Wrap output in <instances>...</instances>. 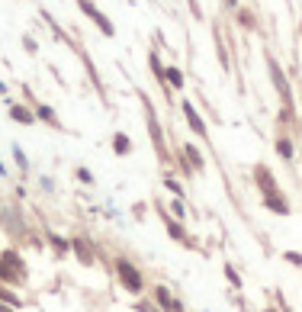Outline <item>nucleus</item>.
Returning a JSON list of instances; mask_svg holds the SVG:
<instances>
[{
  "mask_svg": "<svg viewBox=\"0 0 302 312\" xmlns=\"http://www.w3.org/2000/svg\"><path fill=\"white\" fill-rule=\"evenodd\" d=\"M254 184H257V190H261V200H264V206H267L270 213H277V216H289L292 213L286 193L280 190L277 177H273V171L267 168V164H254Z\"/></svg>",
  "mask_w": 302,
  "mask_h": 312,
  "instance_id": "nucleus-1",
  "label": "nucleus"
},
{
  "mask_svg": "<svg viewBox=\"0 0 302 312\" xmlns=\"http://www.w3.org/2000/svg\"><path fill=\"white\" fill-rule=\"evenodd\" d=\"M138 100H141V107H145V126H148V138H151V145H155V151H158V158H161V164H171V148H167V135H164V129H161V119H158V113H155V103L148 100V93L145 90H138Z\"/></svg>",
  "mask_w": 302,
  "mask_h": 312,
  "instance_id": "nucleus-2",
  "label": "nucleus"
},
{
  "mask_svg": "<svg viewBox=\"0 0 302 312\" xmlns=\"http://www.w3.org/2000/svg\"><path fill=\"white\" fill-rule=\"evenodd\" d=\"M113 264H116V277H119V283H122V287H126V290L132 293V296H141V293H145V277H141L138 267L132 264L126 254H119Z\"/></svg>",
  "mask_w": 302,
  "mask_h": 312,
  "instance_id": "nucleus-3",
  "label": "nucleus"
},
{
  "mask_svg": "<svg viewBox=\"0 0 302 312\" xmlns=\"http://www.w3.org/2000/svg\"><path fill=\"white\" fill-rule=\"evenodd\" d=\"M267 74H270V84H273V90L283 97V107H296V100H292V87H289V77H286V71L280 68V62L273 55H267Z\"/></svg>",
  "mask_w": 302,
  "mask_h": 312,
  "instance_id": "nucleus-4",
  "label": "nucleus"
},
{
  "mask_svg": "<svg viewBox=\"0 0 302 312\" xmlns=\"http://www.w3.org/2000/svg\"><path fill=\"white\" fill-rule=\"evenodd\" d=\"M74 4L81 7V13H84V16H87V20H90L93 26H96V29L103 32L106 39H113V36H116V26H113V20H110V16H106V13H103L96 4H93V0H74Z\"/></svg>",
  "mask_w": 302,
  "mask_h": 312,
  "instance_id": "nucleus-5",
  "label": "nucleus"
},
{
  "mask_svg": "<svg viewBox=\"0 0 302 312\" xmlns=\"http://www.w3.org/2000/svg\"><path fill=\"white\" fill-rule=\"evenodd\" d=\"M180 113H183V119H186V126H190V132L193 135H199L203 142H206V135H209V129H206V119L199 116V110H196V103H190V100H183L180 103Z\"/></svg>",
  "mask_w": 302,
  "mask_h": 312,
  "instance_id": "nucleus-6",
  "label": "nucleus"
},
{
  "mask_svg": "<svg viewBox=\"0 0 302 312\" xmlns=\"http://www.w3.org/2000/svg\"><path fill=\"white\" fill-rule=\"evenodd\" d=\"M158 213H161V219H164V229H167V235H171L174 241H183L186 248H196V241H193L190 235H186V229H183V222H180V219H174V216L167 213L164 206H158Z\"/></svg>",
  "mask_w": 302,
  "mask_h": 312,
  "instance_id": "nucleus-7",
  "label": "nucleus"
},
{
  "mask_svg": "<svg viewBox=\"0 0 302 312\" xmlns=\"http://www.w3.org/2000/svg\"><path fill=\"white\" fill-rule=\"evenodd\" d=\"M148 68H151V74H155V84L164 90V97L171 100V87H167V77H164L167 74V65L161 62V51H155V48L148 51Z\"/></svg>",
  "mask_w": 302,
  "mask_h": 312,
  "instance_id": "nucleus-8",
  "label": "nucleus"
},
{
  "mask_svg": "<svg viewBox=\"0 0 302 312\" xmlns=\"http://www.w3.org/2000/svg\"><path fill=\"white\" fill-rule=\"evenodd\" d=\"M77 48V58H81V65H84V71H87V77H90V84H93V90L100 93V97L106 100V87H103V77H100V71H96V65H93V58L87 55V51L81 48V45H74Z\"/></svg>",
  "mask_w": 302,
  "mask_h": 312,
  "instance_id": "nucleus-9",
  "label": "nucleus"
},
{
  "mask_svg": "<svg viewBox=\"0 0 302 312\" xmlns=\"http://www.w3.org/2000/svg\"><path fill=\"white\" fill-rule=\"evenodd\" d=\"M151 293H155V302H158V309H161V312H183V302L177 299L174 293L164 287V283H158Z\"/></svg>",
  "mask_w": 302,
  "mask_h": 312,
  "instance_id": "nucleus-10",
  "label": "nucleus"
},
{
  "mask_svg": "<svg viewBox=\"0 0 302 312\" xmlns=\"http://www.w3.org/2000/svg\"><path fill=\"white\" fill-rule=\"evenodd\" d=\"M32 110H35V119H39V123H48L52 129H65V123H61L58 119V113H55V107H48V103H32Z\"/></svg>",
  "mask_w": 302,
  "mask_h": 312,
  "instance_id": "nucleus-11",
  "label": "nucleus"
},
{
  "mask_svg": "<svg viewBox=\"0 0 302 312\" xmlns=\"http://www.w3.org/2000/svg\"><path fill=\"white\" fill-rule=\"evenodd\" d=\"M273 148H277V154L286 164H292L296 161V148H292V138H289V132H277V138H273Z\"/></svg>",
  "mask_w": 302,
  "mask_h": 312,
  "instance_id": "nucleus-12",
  "label": "nucleus"
},
{
  "mask_svg": "<svg viewBox=\"0 0 302 312\" xmlns=\"http://www.w3.org/2000/svg\"><path fill=\"white\" fill-rule=\"evenodd\" d=\"M10 119H13V123H23V126L39 123V119H35V110L32 107H23V103H10Z\"/></svg>",
  "mask_w": 302,
  "mask_h": 312,
  "instance_id": "nucleus-13",
  "label": "nucleus"
},
{
  "mask_svg": "<svg viewBox=\"0 0 302 312\" xmlns=\"http://www.w3.org/2000/svg\"><path fill=\"white\" fill-rule=\"evenodd\" d=\"M39 13H42V20H45V26L52 29V36H55L58 42H65V45H71V48H74V39H68V36H65V29H61V26H58V20H55V16H52V13L45 10V7H42Z\"/></svg>",
  "mask_w": 302,
  "mask_h": 312,
  "instance_id": "nucleus-14",
  "label": "nucleus"
},
{
  "mask_svg": "<svg viewBox=\"0 0 302 312\" xmlns=\"http://www.w3.org/2000/svg\"><path fill=\"white\" fill-rule=\"evenodd\" d=\"M180 151L186 154V161L193 164V171H203V168H206V158H203V151H199L193 142H183V145H180Z\"/></svg>",
  "mask_w": 302,
  "mask_h": 312,
  "instance_id": "nucleus-15",
  "label": "nucleus"
},
{
  "mask_svg": "<svg viewBox=\"0 0 302 312\" xmlns=\"http://www.w3.org/2000/svg\"><path fill=\"white\" fill-rule=\"evenodd\" d=\"M235 23L241 26V29H247V32L257 29V16H254L251 7H238V10H235Z\"/></svg>",
  "mask_w": 302,
  "mask_h": 312,
  "instance_id": "nucleus-16",
  "label": "nucleus"
},
{
  "mask_svg": "<svg viewBox=\"0 0 302 312\" xmlns=\"http://www.w3.org/2000/svg\"><path fill=\"white\" fill-rule=\"evenodd\" d=\"M71 251H74V254H77V261H81V264H93V251H90V245H87V241L84 238H71Z\"/></svg>",
  "mask_w": 302,
  "mask_h": 312,
  "instance_id": "nucleus-17",
  "label": "nucleus"
},
{
  "mask_svg": "<svg viewBox=\"0 0 302 312\" xmlns=\"http://www.w3.org/2000/svg\"><path fill=\"white\" fill-rule=\"evenodd\" d=\"M212 42H216V55H219V65H222V71H232V58H228V51H225V42H222V32L216 29L212 32Z\"/></svg>",
  "mask_w": 302,
  "mask_h": 312,
  "instance_id": "nucleus-18",
  "label": "nucleus"
},
{
  "mask_svg": "<svg viewBox=\"0 0 302 312\" xmlns=\"http://www.w3.org/2000/svg\"><path fill=\"white\" fill-rule=\"evenodd\" d=\"M129 151H132V138L126 132H113V154H116V158H126Z\"/></svg>",
  "mask_w": 302,
  "mask_h": 312,
  "instance_id": "nucleus-19",
  "label": "nucleus"
},
{
  "mask_svg": "<svg viewBox=\"0 0 302 312\" xmlns=\"http://www.w3.org/2000/svg\"><path fill=\"white\" fill-rule=\"evenodd\" d=\"M0 261H7L13 267V271H20L26 277V264H23V257H20V251H13V248H7V251H0Z\"/></svg>",
  "mask_w": 302,
  "mask_h": 312,
  "instance_id": "nucleus-20",
  "label": "nucleus"
},
{
  "mask_svg": "<svg viewBox=\"0 0 302 312\" xmlns=\"http://www.w3.org/2000/svg\"><path fill=\"white\" fill-rule=\"evenodd\" d=\"M167 87H171V90H183V71H180V68H174V65H167Z\"/></svg>",
  "mask_w": 302,
  "mask_h": 312,
  "instance_id": "nucleus-21",
  "label": "nucleus"
},
{
  "mask_svg": "<svg viewBox=\"0 0 302 312\" xmlns=\"http://www.w3.org/2000/svg\"><path fill=\"white\" fill-rule=\"evenodd\" d=\"M0 280H4V283H20V280H23V274H20V271H13V267L7 264V261H0Z\"/></svg>",
  "mask_w": 302,
  "mask_h": 312,
  "instance_id": "nucleus-22",
  "label": "nucleus"
},
{
  "mask_svg": "<svg viewBox=\"0 0 302 312\" xmlns=\"http://www.w3.org/2000/svg\"><path fill=\"white\" fill-rule=\"evenodd\" d=\"M48 245L55 248V254H68V251H71V241H65L58 232H48Z\"/></svg>",
  "mask_w": 302,
  "mask_h": 312,
  "instance_id": "nucleus-23",
  "label": "nucleus"
},
{
  "mask_svg": "<svg viewBox=\"0 0 302 312\" xmlns=\"http://www.w3.org/2000/svg\"><path fill=\"white\" fill-rule=\"evenodd\" d=\"M164 187L171 190L174 196H180V200H183V193H186V190H183V184H180V177H174V174H164Z\"/></svg>",
  "mask_w": 302,
  "mask_h": 312,
  "instance_id": "nucleus-24",
  "label": "nucleus"
},
{
  "mask_svg": "<svg viewBox=\"0 0 302 312\" xmlns=\"http://www.w3.org/2000/svg\"><path fill=\"white\" fill-rule=\"evenodd\" d=\"M167 213H171L174 216V219H186V206H183V200H180V196H174V200H171V206H167Z\"/></svg>",
  "mask_w": 302,
  "mask_h": 312,
  "instance_id": "nucleus-25",
  "label": "nucleus"
},
{
  "mask_svg": "<svg viewBox=\"0 0 302 312\" xmlns=\"http://www.w3.org/2000/svg\"><path fill=\"white\" fill-rule=\"evenodd\" d=\"M225 280H228V283H232V287H235V290H241V287H244V280H241V274H238V271H235V267H232V264H228V261H225Z\"/></svg>",
  "mask_w": 302,
  "mask_h": 312,
  "instance_id": "nucleus-26",
  "label": "nucleus"
},
{
  "mask_svg": "<svg viewBox=\"0 0 302 312\" xmlns=\"http://www.w3.org/2000/svg\"><path fill=\"white\" fill-rule=\"evenodd\" d=\"M13 164H16V168L23 171V174L29 171V158H26V151L20 148V145H13Z\"/></svg>",
  "mask_w": 302,
  "mask_h": 312,
  "instance_id": "nucleus-27",
  "label": "nucleus"
},
{
  "mask_svg": "<svg viewBox=\"0 0 302 312\" xmlns=\"http://www.w3.org/2000/svg\"><path fill=\"white\" fill-rule=\"evenodd\" d=\"M0 299H4V302H7V306H13V309H20V306H23V299H20V296H16V293H13V290H7V287H0Z\"/></svg>",
  "mask_w": 302,
  "mask_h": 312,
  "instance_id": "nucleus-28",
  "label": "nucleus"
},
{
  "mask_svg": "<svg viewBox=\"0 0 302 312\" xmlns=\"http://www.w3.org/2000/svg\"><path fill=\"white\" fill-rule=\"evenodd\" d=\"M74 177L81 180V184H87V187L93 184V174H90V168H74Z\"/></svg>",
  "mask_w": 302,
  "mask_h": 312,
  "instance_id": "nucleus-29",
  "label": "nucleus"
},
{
  "mask_svg": "<svg viewBox=\"0 0 302 312\" xmlns=\"http://www.w3.org/2000/svg\"><path fill=\"white\" fill-rule=\"evenodd\" d=\"M283 257H286L292 267H302V254H299V251H283Z\"/></svg>",
  "mask_w": 302,
  "mask_h": 312,
  "instance_id": "nucleus-30",
  "label": "nucleus"
},
{
  "mask_svg": "<svg viewBox=\"0 0 302 312\" xmlns=\"http://www.w3.org/2000/svg\"><path fill=\"white\" fill-rule=\"evenodd\" d=\"M23 48L29 51V55H35V51H39V42H35L32 36H23Z\"/></svg>",
  "mask_w": 302,
  "mask_h": 312,
  "instance_id": "nucleus-31",
  "label": "nucleus"
},
{
  "mask_svg": "<svg viewBox=\"0 0 302 312\" xmlns=\"http://www.w3.org/2000/svg\"><path fill=\"white\" fill-rule=\"evenodd\" d=\"M135 309L138 312H161V309H158V302H155V306H151V302H135Z\"/></svg>",
  "mask_w": 302,
  "mask_h": 312,
  "instance_id": "nucleus-32",
  "label": "nucleus"
},
{
  "mask_svg": "<svg viewBox=\"0 0 302 312\" xmlns=\"http://www.w3.org/2000/svg\"><path fill=\"white\" fill-rule=\"evenodd\" d=\"M186 4H190V13H193V20H203V10H199V4H196V0H186Z\"/></svg>",
  "mask_w": 302,
  "mask_h": 312,
  "instance_id": "nucleus-33",
  "label": "nucleus"
},
{
  "mask_svg": "<svg viewBox=\"0 0 302 312\" xmlns=\"http://www.w3.org/2000/svg\"><path fill=\"white\" fill-rule=\"evenodd\" d=\"M222 4H225V10H238V7H241V0H222Z\"/></svg>",
  "mask_w": 302,
  "mask_h": 312,
  "instance_id": "nucleus-34",
  "label": "nucleus"
},
{
  "mask_svg": "<svg viewBox=\"0 0 302 312\" xmlns=\"http://www.w3.org/2000/svg\"><path fill=\"white\" fill-rule=\"evenodd\" d=\"M0 312H16V309H13V306H7V302L0 299Z\"/></svg>",
  "mask_w": 302,
  "mask_h": 312,
  "instance_id": "nucleus-35",
  "label": "nucleus"
},
{
  "mask_svg": "<svg viewBox=\"0 0 302 312\" xmlns=\"http://www.w3.org/2000/svg\"><path fill=\"white\" fill-rule=\"evenodd\" d=\"M264 312H277V309H264Z\"/></svg>",
  "mask_w": 302,
  "mask_h": 312,
  "instance_id": "nucleus-36",
  "label": "nucleus"
},
{
  "mask_svg": "<svg viewBox=\"0 0 302 312\" xmlns=\"http://www.w3.org/2000/svg\"><path fill=\"white\" fill-rule=\"evenodd\" d=\"M299 36H302V23H299Z\"/></svg>",
  "mask_w": 302,
  "mask_h": 312,
  "instance_id": "nucleus-37",
  "label": "nucleus"
}]
</instances>
